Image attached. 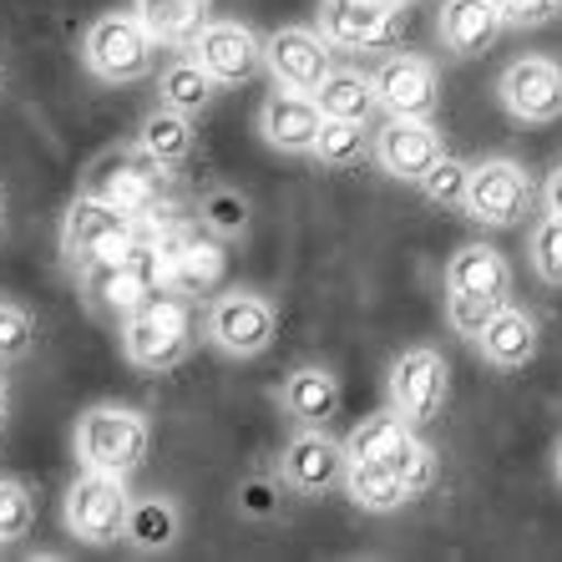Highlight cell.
<instances>
[{
    "instance_id": "obj_1",
    "label": "cell",
    "mask_w": 562,
    "mask_h": 562,
    "mask_svg": "<svg viewBox=\"0 0 562 562\" xmlns=\"http://www.w3.org/2000/svg\"><path fill=\"white\" fill-rule=\"evenodd\" d=\"M87 193L143 223H162V213L172 209V172L147 153H106L87 178Z\"/></svg>"
},
{
    "instance_id": "obj_2",
    "label": "cell",
    "mask_w": 562,
    "mask_h": 562,
    "mask_svg": "<svg viewBox=\"0 0 562 562\" xmlns=\"http://www.w3.org/2000/svg\"><path fill=\"white\" fill-rule=\"evenodd\" d=\"M188 345H193V314H188V304L172 289L153 294L122 325V355L137 370H172L188 355Z\"/></svg>"
},
{
    "instance_id": "obj_3",
    "label": "cell",
    "mask_w": 562,
    "mask_h": 562,
    "mask_svg": "<svg viewBox=\"0 0 562 562\" xmlns=\"http://www.w3.org/2000/svg\"><path fill=\"white\" fill-rule=\"evenodd\" d=\"M153 223L132 218V213L112 209L106 198H92L81 193L71 209H66V223H61V249L66 259L77 263V269H92V263L102 259H117V254H127L137 238L147 234Z\"/></svg>"
},
{
    "instance_id": "obj_4",
    "label": "cell",
    "mask_w": 562,
    "mask_h": 562,
    "mask_svg": "<svg viewBox=\"0 0 562 562\" xmlns=\"http://www.w3.org/2000/svg\"><path fill=\"white\" fill-rule=\"evenodd\" d=\"M77 457L81 467L132 476L147 457V420L127 406H92L77 420Z\"/></svg>"
},
{
    "instance_id": "obj_5",
    "label": "cell",
    "mask_w": 562,
    "mask_h": 562,
    "mask_svg": "<svg viewBox=\"0 0 562 562\" xmlns=\"http://www.w3.org/2000/svg\"><path fill=\"white\" fill-rule=\"evenodd\" d=\"M153 56H157V41L147 36L137 11L97 15L87 41H81V61L92 66V77L112 81V87L147 77V71H153Z\"/></svg>"
},
{
    "instance_id": "obj_6",
    "label": "cell",
    "mask_w": 562,
    "mask_h": 562,
    "mask_svg": "<svg viewBox=\"0 0 562 562\" xmlns=\"http://www.w3.org/2000/svg\"><path fill=\"white\" fill-rule=\"evenodd\" d=\"M157 263H162V284L172 294H213L228 274V254L213 238V228H178V223H157Z\"/></svg>"
},
{
    "instance_id": "obj_7",
    "label": "cell",
    "mask_w": 562,
    "mask_h": 562,
    "mask_svg": "<svg viewBox=\"0 0 562 562\" xmlns=\"http://www.w3.org/2000/svg\"><path fill=\"white\" fill-rule=\"evenodd\" d=\"M127 476H112V471H81L77 482L66 486V527L71 537L92 542V548H106L127 532V512H132V497H127Z\"/></svg>"
},
{
    "instance_id": "obj_8",
    "label": "cell",
    "mask_w": 562,
    "mask_h": 562,
    "mask_svg": "<svg viewBox=\"0 0 562 562\" xmlns=\"http://www.w3.org/2000/svg\"><path fill=\"white\" fill-rule=\"evenodd\" d=\"M527 203H532V183L512 157H486L467 172V198H461L467 218L486 228H512L527 213Z\"/></svg>"
},
{
    "instance_id": "obj_9",
    "label": "cell",
    "mask_w": 562,
    "mask_h": 562,
    "mask_svg": "<svg viewBox=\"0 0 562 562\" xmlns=\"http://www.w3.org/2000/svg\"><path fill=\"white\" fill-rule=\"evenodd\" d=\"M274 329H279L274 304L249 294V289H228V294H218L209 310V340L218 345L223 355H234V360L263 355L274 345Z\"/></svg>"
},
{
    "instance_id": "obj_10",
    "label": "cell",
    "mask_w": 562,
    "mask_h": 562,
    "mask_svg": "<svg viewBox=\"0 0 562 562\" xmlns=\"http://www.w3.org/2000/svg\"><path fill=\"white\" fill-rule=\"evenodd\" d=\"M319 36L350 52H380L401 41V0H325Z\"/></svg>"
},
{
    "instance_id": "obj_11",
    "label": "cell",
    "mask_w": 562,
    "mask_h": 562,
    "mask_svg": "<svg viewBox=\"0 0 562 562\" xmlns=\"http://www.w3.org/2000/svg\"><path fill=\"white\" fill-rule=\"evenodd\" d=\"M497 97L517 122H552L562 117V66L552 56H517L502 71Z\"/></svg>"
},
{
    "instance_id": "obj_12",
    "label": "cell",
    "mask_w": 562,
    "mask_h": 562,
    "mask_svg": "<svg viewBox=\"0 0 562 562\" xmlns=\"http://www.w3.org/2000/svg\"><path fill=\"white\" fill-rule=\"evenodd\" d=\"M446 391H451V370L436 350H406L391 366V406L411 426H426V420L441 416Z\"/></svg>"
},
{
    "instance_id": "obj_13",
    "label": "cell",
    "mask_w": 562,
    "mask_h": 562,
    "mask_svg": "<svg viewBox=\"0 0 562 562\" xmlns=\"http://www.w3.org/2000/svg\"><path fill=\"white\" fill-rule=\"evenodd\" d=\"M263 66L274 71V81L284 92H319V81L335 71V52H329L325 36H314V31H274V36L263 41Z\"/></svg>"
},
{
    "instance_id": "obj_14",
    "label": "cell",
    "mask_w": 562,
    "mask_h": 562,
    "mask_svg": "<svg viewBox=\"0 0 562 562\" xmlns=\"http://www.w3.org/2000/svg\"><path fill=\"white\" fill-rule=\"evenodd\" d=\"M441 157H446L441 132L426 117H391L375 132V162L401 183H420Z\"/></svg>"
},
{
    "instance_id": "obj_15",
    "label": "cell",
    "mask_w": 562,
    "mask_h": 562,
    "mask_svg": "<svg viewBox=\"0 0 562 562\" xmlns=\"http://www.w3.org/2000/svg\"><path fill=\"white\" fill-rule=\"evenodd\" d=\"M375 97L391 117H431L436 112V97H441V81H436V66L426 56H391L380 61L375 77Z\"/></svg>"
},
{
    "instance_id": "obj_16",
    "label": "cell",
    "mask_w": 562,
    "mask_h": 562,
    "mask_svg": "<svg viewBox=\"0 0 562 562\" xmlns=\"http://www.w3.org/2000/svg\"><path fill=\"white\" fill-rule=\"evenodd\" d=\"M198 61L209 71L218 87H234V81H249L254 71L263 66V41L254 36L249 26H238V21H209L203 36L193 41Z\"/></svg>"
},
{
    "instance_id": "obj_17",
    "label": "cell",
    "mask_w": 562,
    "mask_h": 562,
    "mask_svg": "<svg viewBox=\"0 0 562 562\" xmlns=\"http://www.w3.org/2000/svg\"><path fill=\"white\" fill-rule=\"evenodd\" d=\"M345 461H350V451H345L340 441H329L319 426H310L304 436H294V441L284 446L279 471H284V482L294 486L300 497H325L335 482H345Z\"/></svg>"
},
{
    "instance_id": "obj_18",
    "label": "cell",
    "mask_w": 562,
    "mask_h": 562,
    "mask_svg": "<svg viewBox=\"0 0 562 562\" xmlns=\"http://www.w3.org/2000/svg\"><path fill=\"white\" fill-rule=\"evenodd\" d=\"M319 127H325V112H319V102H314L310 92H284V87H279L259 112L263 143L279 147V153H314Z\"/></svg>"
},
{
    "instance_id": "obj_19",
    "label": "cell",
    "mask_w": 562,
    "mask_h": 562,
    "mask_svg": "<svg viewBox=\"0 0 562 562\" xmlns=\"http://www.w3.org/2000/svg\"><path fill=\"white\" fill-rule=\"evenodd\" d=\"M436 31L451 56H482L502 36V11L497 0H446Z\"/></svg>"
},
{
    "instance_id": "obj_20",
    "label": "cell",
    "mask_w": 562,
    "mask_h": 562,
    "mask_svg": "<svg viewBox=\"0 0 562 562\" xmlns=\"http://www.w3.org/2000/svg\"><path fill=\"white\" fill-rule=\"evenodd\" d=\"M446 289L467 294V300H507L512 269L492 244H467V249H457L451 263H446Z\"/></svg>"
},
{
    "instance_id": "obj_21",
    "label": "cell",
    "mask_w": 562,
    "mask_h": 562,
    "mask_svg": "<svg viewBox=\"0 0 562 562\" xmlns=\"http://www.w3.org/2000/svg\"><path fill=\"white\" fill-rule=\"evenodd\" d=\"M476 345H482V355L497 370H522V366H532V355H537V319L527 310L502 304V310L486 319L482 335H476Z\"/></svg>"
},
{
    "instance_id": "obj_22",
    "label": "cell",
    "mask_w": 562,
    "mask_h": 562,
    "mask_svg": "<svg viewBox=\"0 0 562 562\" xmlns=\"http://www.w3.org/2000/svg\"><path fill=\"white\" fill-rule=\"evenodd\" d=\"M132 11L157 46H193L209 26L213 0H132Z\"/></svg>"
},
{
    "instance_id": "obj_23",
    "label": "cell",
    "mask_w": 562,
    "mask_h": 562,
    "mask_svg": "<svg viewBox=\"0 0 562 562\" xmlns=\"http://www.w3.org/2000/svg\"><path fill=\"white\" fill-rule=\"evenodd\" d=\"M345 492H350V502L360 512H395L411 502V492H406V482L395 476V467L370 461V457L345 461Z\"/></svg>"
},
{
    "instance_id": "obj_24",
    "label": "cell",
    "mask_w": 562,
    "mask_h": 562,
    "mask_svg": "<svg viewBox=\"0 0 562 562\" xmlns=\"http://www.w3.org/2000/svg\"><path fill=\"white\" fill-rule=\"evenodd\" d=\"M284 411L300 426H325L340 411V380L329 375L325 366H304L284 380Z\"/></svg>"
},
{
    "instance_id": "obj_25",
    "label": "cell",
    "mask_w": 562,
    "mask_h": 562,
    "mask_svg": "<svg viewBox=\"0 0 562 562\" xmlns=\"http://www.w3.org/2000/svg\"><path fill=\"white\" fill-rule=\"evenodd\" d=\"M157 92H162V106L198 117V112H209V106H213V97H218V81L203 71V61H198V56H183V61L162 66Z\"/></svg>"
},
{
    "instance_id": "obj_26",
    "label": "cell",
    "mask_w": 562,
    "mask_h": 562,
    "mask_svg": "<svg viewBox=\"0 0 562 562\" xmlns=\"http://www.w3.org/2000/svg\"><path fill=\"white\" fill-rule=\"evenodd\" d=\"M411 436L416 431H411V420L401 416V411H380V416H366L355 426L345 451H350V457H370V461H395L411 446Z\"/></svg>"
},
{
    "instance_id": "obj_27",
    "label": "cell",
    "mask_w": 562,
    "mask_h": 562,
    "mask_svg": "<svg viewBox=\"0 0 562 562\" xmlns=\"http://www.w3.org/2000/svg\"><path fill=\"white\" fill-rule=\"evenodd\" d=\"M314 102H319V112H325V117L366 122L370 112L380 106V97H375V81L360 77V71H329V77L319 81Z\"/></svg>"
},
{
    "instance_id": "obj_28",
    "label": "cell",
    "mask_w": 562,
    "mask_h": 562,
    "mask_svg": "<svg viewBox=\"0 0 562 562\" xmlns=\"http://www.w3.org/2000/svg\"><path fill=\"white\" fill-rule=\"evenodd\" d=\"M178 507H172L168 497H143V502H132V512H127V542L137 552H162V548H172L178 542Z\"/></svg>"
},
{
    "instance_id": "obj_29",
    "label": "cell",
    "mask_w": 562,
    "mask_h": 562,
    "mask_svg": "<svg viewBox=\"0 0 562 562\" xmlns=\"http://www.w3.org/2000/svg\"><path fill=\"white\" fill-rule=\"evenodd\" d=\"M143 153L178 168L188 153H193V117L188 112H172V106H157L153 117L143 122Z\"/></svg>"
},
{
    "instance_id": "obj_30",
    "label": "cell",
    "mask_w": 562,
    "mask_h": 562,
    "mask_svg": "<svg viewBox=\"0 0 562 562\" xmlns=\"http://www.w3.org/2000/svg\"><path fill=\"white\" fill-rule=\"evenodd\" d=\"M370 153V132L366 122H350V117H325L319 137H314V157L325 168H355L360 157Z\"/></svg>"
},
{
    "instance_id": "obj_31",
    "label": "cell",
    "mask_w": 562,
    "mask_h": 562,
    "mask_svg": "<svg viewBox=\"0 0 562 562\" xmlns=\"http://www.w3.org/2000/svg\"><path fill=\"white\" fill-rule=\"evenodd\" d=\"M36 522V502L15 476H0V542H21Z\"/></svg>"
},
{
    "instance_id": "obj_32",
    "label": "cell",
    "mask_w": 562,
    "mask_h": 562,
    "mask_svg": "<svg viewBox=\"0 0 562 562\" xmlns=\"http://www.w3.org/2000/svg\"><path fill=\"white\" fill-rule=\"evenodd\" d=\"M198 218H203V228H213V234H244L249 228V203L234 193V188H213L209 198H203V209H198Z\"/></svg>"
},
{
    "instance_id": "obj_33",
    "label": "cell",
    "mask_w": 562,
    "mask_h": 562,
    "mask_svg": "<svg viewBox=\"0 0 562 562\" xmlns=\"http://www.w3.org/2000/svg\"><path fill=\"white\" fill-rule=\"evenodd\" d=\"M532 269H537V279L562 284V213H548L532 228Z\"/></svg>"
},
{
    "instance_id": "obj_34",
    "label": "cell",
    "mask_w": 562,
    "mask_h": 562,
    "mask_svg": "<svg viewBox=\"0 0 562 562\" xmlns=\"http://www.w3.org/2000/svg\"><path fill=\"white\" fill-rule=\"evenodd\" d=\"M385 467H395V476L406 482L411 497H420V492H426V486L436 482V451H431L426 441H420V436H411L406 451H401L395 461H385Z\"/></svg>"
},
{
    "instance_id": "obj_35",
    "label": "cell",
    "mask_w": 562,
    "mask_h": 562,
    "mask_svg": "<svg viewBox=\"0 0 562 562\" xmlns=\"http://www.w3.org/2000/svg\"><path fill=\"white\" fill-rule=\"evenodd\" d=\"M467 162H457V157H441L426 178H420V193L431 198V203H457L461 209V198H467Z\"/></svg>"
},
{
    "instance_id": "obj_36",
    "label": "cell",
    "mask_w": 562,
    "mask_h": 562,
    "mask_svg": "<svg viewBox=\"0 0 562 562\" xmlns=\"http://www.w3.org/2000/svg\"><path fill=\"white\" fill-rule=\"evenodd\" d=\"M31 314L21 304H0V360H15V355L31 350Z\"/></svg>"
},
{
    "instance_id": "obj_37",
    "label": "cell",
    "mask_w": 562,
    "mask_h": 562,
    "mask_svg": "<svg viewBox=\"0 0 562 562\" xmlns=\"http://www.w3.org/2000/svg\"><path fill=\"white\" fill-rule=\"evenodd\" d=\"M502 304H507V300H467V294H451L446 314H451V325H457L461 335H471V340H476V335L486 329V319H492Z\"/></svg>"
},
{
    "instance_id": "obj_38",
    "label": "cell",
    "mask_w": 562,
    "mask_h": 562,
    "mask_svg": "<svg viewBox=\"0 0 562 562\" xmlns=\"http://www.w3.org/2000/svg\"><path fill=\"white\" fill-rule=\"evenodd\" d=\"M497 11H502V26L532 31V26H548L552 15L562 11V0H497Z\"/></svg>"
},
{
    "instance_id": "obj_39",
    "label": "cell",
    "mask_w": 562,
    "mask_h": 562,
    "mask_svg": "<svg viewBox=\"0 0 562 562\" xmlns=\"http://www.w3.org/2000/svg\"><path fill=\"white\" fill-rule=\"evenodd\" d=\"M542 198H548V213H562V162H558V168H552V178H548V193H542Z\"/></svg>"
},
{
    "instance_id": "obj_40",
    "label": "cell",
    "mask_w": 562,
    "mask_h": 562,
    "mask_svg": "<svg viewBox=\"0 0 562 562\" xmlns=\"http://www.w3.org/2000/svg\"><path fill=\"white\" fill-rule=\"evenodd\" d=\"M5 406H11V391H5V380H0V420H5Z\"/></svg>"
},
{
    "instance_id": "obj_41",
    "label": "cell",
    "mask_w": 562,
    "mask_h": 562,
    "mask_svg": "<svg viewBox=\"0 0 562 562\" xmlns=\"http://www.w3.org/2000/svg\"><path fill=\"white\" fill-rule=\"evenodd\" d=\"M558 482H562V441H558Z\"/></svg>"
},
{
    "instance_id": "obj_42",
    "label": "cell",
    "mask_w": 562,
    "mask_h": 562,
    "mask_svg": "<svg viewBox=\"0 0 562 562\" xmlns=\"http://www.w3.org/2000/svg\"><path fill=\"white\" fill-rule=\"evenodd\" d=\"M0 223H5V209H0Z\"/></svg>"
},
{
    "instance_id": "obj_43",
    "label": "cell",
    "mask_w": 562,
    "mask_h": 562,
    "mask_svg": "<svg viewBox=\"0 0 562 562\" xmlns=\"http://www.w3.org/2000/svg\"><path fill=\"white\" fill-rule=\"evenodd\" d=\"M0 81H5V77H0Z\"/></svg>"
}]
</instances>
